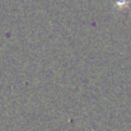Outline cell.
<instances>
[{"label": "cell", "mask_w": 131, "mask_h": 131, "mask_svg": "<svg viewBox=\"0 0 131 131\" xmlns=\"http://www.w3.org/2000/svg\"><path fill=\"white\" fill-rule=\"evenodd\" d=\"M131 0H112L113 3V8H116L117 10H121V9H125L130 5Z\"/></svg>", "instance_id": "1"}]
</instances>
